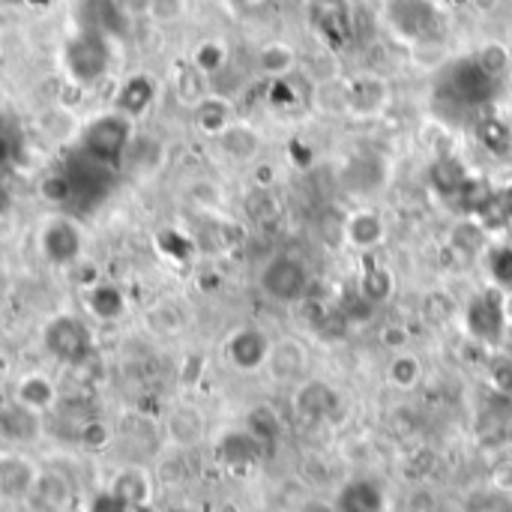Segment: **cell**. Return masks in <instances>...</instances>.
<instances>
[{"label":"cell","instance_id":"6da1fadb","mask_svg":"<svg viewBox=\"0 0 512 512\" xmlns=\"http://www.w3.org/2000/svg\"><path fill=\"white\" fill-rule=\"evenodd\" d=\"M60 60H63V69L75 87H81V90L93 87L114 66V39L105 33L78 27L72 36H66Z\"/></svg>","mask_w":512,"mask_h":512},{"label":"cell","instance_id":"7a4b0ae2","mask_svg":"<svg viewBox=\"0 0 512 512\" xmlns=\"http://www.w3.org/2000/svg\"><path fill=\"white\" fill-rule=\"evenodd\" d=\"M135 138V120H129L120 111H102L93 120H87V126L81 129V153L87 162L99 165V168H117Z\"/></svg>","mask_w":512,"mask_h":512},{"label":"cell","instance_id":"3957f363","mask_svg":"<svg viewBox=\"0 0 512 512\" xmlns=\"http://www.w3.org/2000/svg\"><path fill=\"white\" fill-rule=\"evenodd\" d=\"M42 351L63 366H84L93 357V330L81 315L60 312L42 324Z\"/></svg>","mask_w":512,"mask_h":512},{"label":"cell","instance_id":"277c9868","mask_svg":"<svg viewBox=\"0 0 512 512\" xmlns=\"http://www.w3.org/2000/svg\"><path fill=\"white\" fill-rule=\"evenodd\" d=\"M462 330L486 345V348H498L507 333H510V318H507V291L489 285L483 291H477L465 309H462Z\"/></svg>","mask_w":512,"mask_h":512},{"label":"cell","instance_id":"5b68a950","mask_svg":"<svg viewBox=\"0 0 512 512\" xmlns=\"http://www.w3.org/2000/svg\"><path fill=\"white\" fill-rule=\"evenodd\" d=\"M309 267L300 255L291 252H279L273 258L264 261L261 273H258V288L264 291V297H270L273 303H300L309 291Z\"/></svg>","mask_w":512,"mask_h":512},{"label":"cell","instance_id":"8992f818","mask_svg":"<svg viewBox=\"0 0 512 512\" xmlns=\"http://www.w3.org/2000/svg\"><path fill=\"white\" fill-rule=\"evenodd\" d=\"M39 255L54 267H72L84 255V231L72 216L54 213L39 225Z\"/></svg>","mask_w":512,"mask_h":512},{"label":"cell","instance_id":"52a82bcc","mask_svg":"<svg viewBox=\"0 0 512 512\" xmlns=\"http://www.w3.org/2000/svg\"><path fill=\"white\" fill-rule=\"evenodd\" d=\"M270 351H273V336L267 330H261L258 324H243V327L231 330L222 345V354L231 363V369L243 372V375L261 372L270 360Z\"/></svg>","mask_w":512,"mask_h":512},{"label":"cell","instance_id":"ba28073f","mask_svg":"<svg viewBox=\"0 0 512 512\" xmlns=\"http://www.w3.org/2000/svg\"><path fill=\"white\" fill-rule=\"evenodd\" d=\"M393 102V90H390V81L384 75H375V72H363L357 78L348 81V108H345V117H354V120H375L381 117Z\"/></svg>","mask_w":512,"mask_h":512},{"label":"cell","instance_id":"9c48e42d","mask_svg":"<svg viewBox=\"0 0 512 512\" xmlns=\"http://www.w3.org/2000/svg\"><path fill=\"white\" fill-rule=\"evenodd\" d=\"M39 471L42 468L27 453L6 447L0 453V501L3 504H24Z\"/></svg>","mask_w":512,"mask_h":512},{"label":"cell","instance_id":"30bf717a","mask_svg":"<svg viewBox=\"0 0 512 512\" xmlns=\"http://www.w3.org/2000/svg\"><path fill=\"white\" fill-rule=\"evenodd\" d=\"M75 504V486L63 471L42 468L27 501L21 504L27 512H69Z\"/></svg>","mask_w":512,"mask_h":512},{"label":"cell","instance_id":"8fae6325","mask_svg":"<svg viewBox=\"0 0 512 512\" xmlns=\"http://www.w3.org/2000/svg\"><path fill=\"white\" fill-rule=\"evenodd\" d=\"M162 432H165V441L171 450L177 453H186V450H195L204 435H207V420L201 414V408L189 405V402H180L174 405L165 420H162Z\"/></svg>","mask_w":512,"mask_h":512},{"label":"cell","instance_id":"7c38bea8","mask_svg":"<svg viewBox=\"0 0 512 512\" xmlns=\"http://www.w3.org/2000/svg\"><path fill=\"white\" fill-rule=\"evenodd\" d=\"M45 432V417L18 405L15 399H6L0 405V435L6 441V447L21 450V447H33Z\"/></svg>","mask_w":512,"mask_h":512},{"label":"cell","instance_id":"4fadbf2b","mask_svg":"<svg viewBox=\"0 0 512 512\" xmlns=\"http://www.w3.org/2000/svg\"><path fill=\"white\" fill-rule=\"evenodd\" d=\"M309 21L327 48H342L351 39L348 0H309Z\"/></svg>","mask_w":512,"mask_h":512},{"label":"cell","instance_id":"5bb4252c","mask_svg":"<svg viewBox=\"0 0 512 512\" xmlns=\"http://www.w3.org/2000/svg\"><path fill=\"white\" fill-rule=\"evenodd\" d=\"M309 348L300 339H273V351L267 360V372L276 384H300L309 375Z\"/></svg>","mask_w":512,"mask_h":512},{"label":"cell","instance_id":"9a60e30c","mask_svg":"<svg viewBox=\"0 0 512 512\" xmlns=\"http://www.w3.org/2000/svg\"><path fill=\"white\" fill-rule=\"evenodd\" d=\"M9 399H15L18 405H24V408H30V411H36V414H51L54 408H57V402H60V387H57V381L48 375V372H42V369H30V372H21L18 378H15V384H12V396Z\"/></svg>","mask_w":512,"mask_h":512},{"label":"cell","instance_id":"2e32d148","mask_svg":"<svg viewBox=\"0 0 512 512\" xmlns=\"http://www.w3.org/2000/svg\"><path fill=\"white\" fill-rule=\"evenodd\" d=\"M159 96V84L150 72H132L120 81L117 93H114V111L126 114L129 120L144 117L153 102Z\"/></svg>","mask_w":512,"mask_h":512},{"label":"cell","instance_id":"e0dca14e","mask_svg":"<svg viewBox=\"0 0 512 512\" xmlns=\"http://www.w3.org/2000/svg\"><path fill=\"white\" fill-rule=\"evenodd\" d=\"M84 312L99 324H114L129 312V297L117 282L99 279L84 288Z\"/></svg>","mask_w":512,"mask_h":512},{"label":"cell","instance_id":"ac0fdd59","mask_svg":"<svg viewBox=\"0 0 512 512\" xmlns=\"http://www.w3.org/2000/svg\"><path fill=\"white\" fill-rule=\"evenodd\" d=\"M342 234H345V240H348L351 249L372 252V249H378L387 240V222H384V216L378 210L360 207V210H351L345 216Z\"/></svg>","mask_w":512,"mask_h":512},{"label":"cell","instance_id":"d6986e66","mask_svg":"<svg viewBox=\"0 0 512 512\" xmlns=\"http://www.w3.org/2000/svg\"><path fill=\"white\" fill-rule=\"evenodd\" d=\"M108 495L123 507H147L153 501V477L141 465H123L114 471Z\"/></svg>","mask_w":512,"mask_h":512},{"label":"cell","instance_id":"ffe728a7","mask_svg":"<svg viewBox=\"0 0 512 512\" xmlns=\"http://www.w3.org/2000/svg\"><path fill=\"white\" fill-rule=\"evenodd\" d=\"M339 405V396L333 393L330 384L324 381H300L294 387V414L300 420H309V423H321L327 420Z\"/></svg>","mask_w":512,"mask_h":512},{"label":"cell","instance_id":"44dd1931","mask_svg":"<svg viewBox=\"0 0 512 512\" xmlns=\"http://www.w3.org/2000/svg\"><path fill=\"white\" fill-rule=\"evenodd\" d=\"M126 21L129 18L123 15V9L117 6V0H81V6H78V27L105 33L111 39L117 33H123Z\"/></svg>","mask_w":512,"mask_h":512},{"label":"cell","instance_id":"7402d4cb","mask_svg":"<svg viewBox=\"0 0 512 512\" xmlns=\"http://www.w3.org/2000/svg\"><path fill=\"white\" fill-rule=\"evenodd\" d=\"M213 141L222 150V156L231 159V162H237V165H246V162H252L261 153V135H258V129H252L246 123H237V120L222 135H216Z\"/></svg>","mask_w":512,"mask_h":512},{"label":"cell","instance_id":"603a6c76","mask_svg":"<svg viewBox=\"0 0 512 512\" xmlns=\"http://www.w3.org/2000/svg\"><path fill=\"white\" fill-rule=\"evenodd\" d=\"M231 123H234V108H231V102H228L225 96L207 93V96L195 105V126H198L204 135L216 138V135H222Z\"/></svg>","mask_w":512,"mask_h":512},{"label":"cell","instance_id":"cb8c5ba5","mask_svg":"<svg viewBox=\"0 0 512 512\" xmlns=\"http://www.w3.org/2000/svg\"><path fill=\"white\" fill-rule=\"evenodd\" d=\"M387 384L396 387L399 393H411L423 384V375H426V366L417 354H411L408 348L405 351H396L387 363Z\"/></svg>","mask_w":512,"mask_h":512},{"label":"cell","instance_id":"d4e9b609","mask_svg":"<svg viewBox=\"0 0 512 512\" xmlns=\"http://www.w3.org/2000/svg\"><path fill=\"white\" fill-rule=\"evenodd\" d=\"M294 69H297V51H294V45L276 39V42H267L258 51V72L267 75L270 81L288 78Z\"/></svg>","mask_w":512,"mask_h":512},{"label":"cell","instance_id":"484cf974","mask_svg":"<svg viewBox=\"0 0 512 512\" xmlns=\"http://www.w3.org/2000/svg\"><path fill=\"white\" fill-rule=\"evenodd\" d=\"M261 444L246 432V429H240V432H228L222 441H219V459L225 462V465H231V468H243V465H252L258 456H261Z\"/></svg>","mask_w":512,"mask_h":512},{"label":"cell","instance_id":"4316f807","mask_svg":"<svg viewBox=\"0 0 512 512\" xmlns=\"http://www.w3.org/2000/svg\"><path fill=\"white\" fill-rule=\"evenodd\" d=\"M381 507H384V495L372 480H357L345 486L339 495V512H381Z\"/></svg>","mask_w":512,"mask_h":512},{"label":"cell","instance_id":"83f0119b","mask_svg":"<svg viewBox=\"0 0 512 512\" xmlns=\"http://www.w3.org/2000/svg\"><path fill=\"white\" fill-rule=\"evenodd\" d=\"M189 63L204 75V78H216L225 66H228V45L222 39H204L192 48Z\"/></svg>","mask_w":512,"mask_h":512},{"label":"cell","instance_id":"f1b7e54d","mask_svg":"<svg viewBox=\"0 0 512 512\" xmlns=\"http://www.w3.org/2000/svg\"><path fill=\"white\" fill-rule=\"evenodd\" d=\"M453 246L465 255V258H483L489 243V231L486 225H480L477 219H465L453 228Z\"/></svg>","mask_w":512,"mask_h":512},{"label":"cell","instance_id":"f546056e","mask_svg":"<svg viewBox=\"0 0 512 512\" xmlns=\"http://www.w3.org/2000/svg\"><path fill=\"white\" fill-rule=\"evenodd\" d=\"M396 291V279L387 267H369L360 279V294L369 306H381L393 297Z\"/></svg>","mask_w":512,"mask_h":512},{"label":"cell","instance_id":"4dcf8cb0","mask_svg":"<svg viewBox=\"0 0 512 512\" xmlns=\"http://www.w3.org/2000/svg\"><path fill=\"white\" fill-rule=\"evenodd\" d=\"M486 264V276L495 288L501 291H512V246H489L483 255Z\"/></svg>","mask_w":512,"mask_h":512},{"label":"cell","instance_id":"1f68e13d","mask_svg":"<svg viewBox=\"0 0 512 512\" xmlns=\"http://www.w3.org/2000/svg\"><path fill=\"white\" fill-rule=\"evenodd\" d=\"M432 183L441 195L447 198H459L465 183H468V171L456 162V159H441L435 165V174H432Z\"/></svg>","mask_w":512,"mask_h":512},{"label":"cell","instance_id":"d6a6232c","mask_svg":"<svg viewBox=\"0 0 512 512\" xmlns=\"http://www.w3.org/2000/svg\"><path fill=\"white\" fill-rule=\"evenodd\" d=\"M477 138H480V144H483L489 153H495V156H507L512 150V129L504 120H498V117L483 120V123L477 126Z\"/></svg>","mask_w":512,"mask_h":512},{"label":"cell","instance_id":"836d02e7","mask_svg":"<svg viewBox=\"0 0 512 512\" xmlns=\"http://www.w3.org/2000/svg\"><path fill=\"white\" fill-rule=\"evenodd\" d=\"M315 102H318V108L324 114H345V108H348V81H342V78L318 81Z\"/></svg>","mask_w":512,"mask_h":512},{"label":"cell","instance_id":"e575fe53","mask_svg":"<svg viewBox=\"0 0 512 512\" xmlns=\"http://www.w3.org/2000/svg\"><path fill=\"white\" fill-rule=\"evenodd\" d=\"M39 195L51 207H66L75 195V180L63 171H51L39 180Z\"/></svg>","mask_w":512,"mask_h":512},{"label":"cell","instance_id":"d590c367","mask_svg":"<svg viewBox=\"0 0 512 512\" xmlns=\"http://www.w3.org/2000/svg\"><path fill=\"white\" fill-rule=\"evenodd\" d=\"M477 63H480V69L489 75V78H504L507 72L512 69V51L504 45V42H486L480 51H477V57H474Z\"/></svg>","mask_w":512,"mask_h":512},{"label":"cell","instance_id":"8d00e7d4","mask_svg":"<svg viewBox=\"0 0 512 512\" xmlns=\"http://www.w3.org/2000/svg\"><path fill=\"white\" fill-rule=\"evenodd\" d=\"M75 441L87 450V453H102V450H108L111 447V441H114V432H111V426L105 423V420H96V417H87L81 426H78V435H75Z\"/></svg>","mask_w":512,"mask_h":512},{"label":"cell","instance_id":"74e56055","mask_svg":"<svg viewBox=\"0 0 512 512\" xmlns=\"http://www.w3.org/2000/svg\"><path fill=\"white\" fill-rule=\"evenodd\" d=\"M486 381L495 393L512 396V354L510 351H495L486 360Z\"/></svg>","mask_w":512,"mask_h":512},{"label":"cell","instance_id":"f35d334b","mask_svg":"<svg viewBox=\"0 0 512 512\" xmlns=\"http://www.w3.org/2000/svg\"><path fill=\"white\" fill-rule=\"evenodd\" d=\"M261 447L273 444L279 438V420L270 408H255L249 417H246V426H243Z\"/></svg>","mask_w":512,"mask_h":512},{"label":"cell","instance_id":"ab89813d","mask_svg":"<svg viewBox=\"0 0 512 512\" xmlns=\"http://www.w3.org/2000/svg\"><path fill=\"white\" fill-rule=\"evenodd\" d=\"M204 81H207V78H204L192 63H186V66L177 72V93H180V99H183L186 105L195 108V105L207 96V93H204V90H207Z\"/></svg>","mask_w":512,"mask_h":512},{"label":"cell","instance_id":"60d3db41","mask_svg":"<svg viewBox=\"0 0 512 512\" xmlns=\"http://www.w3.org/2000/svg\"><path fill=\"white\" fill-rule=\"evenodd\" d=\"M156 246H159L162 255L171 258V261H189V255H192V240H189L186 234H180V231H171V228L159 231Z\"/></svg>","mask_w":512,"mask_h":512},{"label":"cell","instance_id":"b9f144b4","mask_svg":"<svg viewBox=\"0 0 512 512\" xmlns=\"http://www.w3.org/2000/svg\"><path fill=\"white\" fill-rule=\"evenodd\" d=\"M186 9H189V0H153L150 18L159 24H171V21H180Z\"/></svg>","mask_w":512,"mask_h":512},{"label":"cell","instance_id":"7bdbcfd3","mask_svg":"<svg viewBox=\"0 0 512 512\" xmlns=\"http://www.w3.org/2000/svg\"><path fill=\"white\" fill-rule=\"evenodd\" d=\"M381 339H384V345H387V348H393V354H396V351H405V345H408V333H405V327H387Z\"/></svg>","mask_w":512,"mask_h":512},{"label":"cell","instance_id":"ee69618b","mask_svg":"<svg viewBox=\"0 0 512 512\" xmlns=\"http://www.w3.org/2000/svg\"><path fill=\"white\" fill-rule=\"evenodd\" d=\"M117 6L123 9L126 18H141V15H150L153 0H117Z\"/></svg>","mask_w":512,"mask_h":512},{"label":"cell","instance_id":"f6af8a7d","mask_svg":"<svg viewBox=\"0 0 512 512\" xmlns=\"http://www.w3.org/2000/svg\"><path fill=\"white\" fill-rule=\"evenodd\" d=\"M12 207H15V195L6 183H0V219H6L12 213Z\"/></svg>","mask_w":512,"mask_h":512},{"label":"cell","instance_id":"bcb514c9","mask_svg":"<svg viewBox=\"0 0 512 512\" xmlns=\"http://www.w3.org/2000/svg\"><path fill=\"white\" fill-rule=\"evenodd\" d=\"M240 9H249V12H255V9H264V6H270L273 0H234Z\"/></svg>","mask_w":512,"mask_h":512},{"label":"cell","instance_id":"7dc6e473","mask_svg":"<svg viewBox=\"0 0 512 512\" xmlns=\"http://www.w3.org/2000/svg\"><path fill=\"white\" fill-rule=\"evenodd\" d=\"M9 153V138H6V129H3V120H0V162L6 159Z\"/></svg>","mask_w":512,"mask_h":512},{"label":"cell","instance_id":"c3c4849f","mask_svg":"<svg viewBox=\"0 0 512 512\" xmlns=\"http://www.w3.org/2000/svg\"><path fill=\"white\" fill-rule=\"evenodd\" d=\"M474 6H477L480 12H492V9L498 6V0H474Z\"/></svg>","mask_w":512,"mask_h":512},{"label":"cell","instance_id":"681fc988","mask_svg":"<svg viewBox=\"0 0 512 512\" xmlns=\"http://www.w3.org/2000/svg\"><path fill=\"white\" fill-rule=\"evenodd\" d=\"M9 366H12V363H9L6 351H0V375H6V372H9Z\"/></svg>","mask_w":512,"mask_h":512},{"label":"cell","instance_id":"f907efd6","mask_svg":"<svg viewBox=\"0 0 512 512\" xmlns=\"http://www.w3.org/2000/svg\"><path fill=\"white\" fill-rule=\"evenodd\" d=\"M507 318H510V327H512V291L507 294Z\"/></svg>","mask_w":512,"mask_h":512},{"label":"cell","instance_id":"816d5d0a","mask_svg":"<svg viewBox=\"0 0 512 512\" xmlns=\"http://www.w3.org/2000/svg\"><path fill=\"white\" fill-rule=\"evenodd\" d=\"M6 450V441H3V435H0V453Z\"/></svg>","mask_w":512,"mask_h":512}]
</instances>
